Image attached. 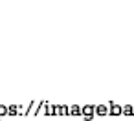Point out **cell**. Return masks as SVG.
Listing matches in <instances>:
<instances>
[]
</instances>
